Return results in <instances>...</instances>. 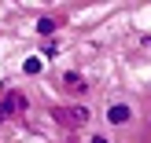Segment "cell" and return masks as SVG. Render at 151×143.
I'll return each instance as SVG.
<instances>
[{
  "label": "cell",
  "instance_id": "7a4b0ae2",
  "mask_svg": "<svg viewBox=\"0 0 151 143\" xmlns=\"http://www.w3.org/2000/svg\"><path fill=\"white\" fill-rule=\"evenodd\" d=\"M41 66H44L41 59H37V55H29V59H26V66H22V70H26V73H41Z\"/></svg>",
  "mask_w": 151,
  "mask_h": 143
},
{
  "label": "cell",
  "instance_id": "5b68a950",
  "mask_svg": "<svg viewBox=\"0 0 151 143\" xmlns=\"http://www.w3.org/2000/svg\"><path fill=\"white\" fill-rule=\"evenodd\" d=\"M92 143H107V139H100V136H96V139H92Z\"/></svg>",
  "mask_w": 151,
  "mask_h": 143
},
{
  "label": "cell",
  "instance_id": "3957f363",
  "mask_svg": "<svg viewBox=\"0 0 151 143\" xmlns=\"http://www.w3.org/2000/svg\"><path fill=\"white\" fill-rule=\"evenodd\" d=\"M70 117H74V121H88V110H85V107H74Z\"/></svg>",
  "mask_w": 151,
  "mask_h": 143
},
{
  "label": "cell",
  "instance_id": "6da1fadb",
  "mask_svg": "<svg viewBox=\"0 0 151 143\" xmlns=\"http://www.w3.org/2000/svg\"><path fill=\"white\" fill-rule=\"evenodd\" d=\"M111 121H114V125H125V121H129V117H133V110L129 107H122V103H118V107H111Z\"/></svg>",
  "mask_w": 151,
  "mask_h": 143
},
{
  "label": "cell",
  "instance_id": "8992f818",
  "mask_svg": "<svg viewBox=\"0 0 151 143\" xmlns=\"http://www.w3.org/2000/svg\"><path fill=\"white\" fill-rule=\"evenodd\" d=\"M0 117H4V110H0Z\"/></svg>",
  "mask_w": 151,
  "mask_h": 143
},
{
  "label": "cell",
  "instance_id": "277c9868",
  "mask_svg": "<svg viewBox=\"0 0 151 143\" xmlns=\"http://www.w3.org/2000/svg\"><path fill=\"white\" fill-rule=\"evenodd\" d=\"M37 29H41V33H52V29H55V22H52V18H41V22H37Z\"/></svg>",
  "mask_w": 151,
  "mask_h": 143
}]
</instances>
